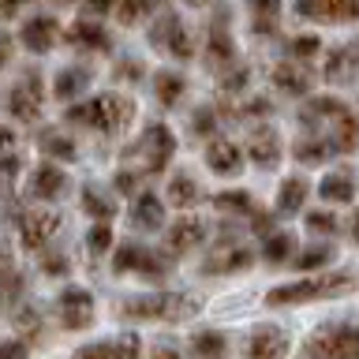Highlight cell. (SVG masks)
I'll return each instance as SVG.
<instances>
[{
	"mask_svg": "<svg viewBox=\"0 0 359 359\" xmlns=\"http://www.w3.org/2000/svg\"><path fill=\"white\" fill-rule=\"evenodd\" d=\"M359 288L355 269H337V273H311L288 285H277L266 292L269 307H288V303H311V299H330V296H348Z\"/></svg>",
	"mask_w": 359,
	"mask_h": 359,
	"instance_id": "obj_1",
	"label": "cell"
},
{
	"mask_svg": "<svg viewBox=\"0 0 359 359\" xmlns=\"http://www.w3.org/2000/svg\"><path fill=\"white\" fill-rule=\"evenodd\" d=\"M67 120L72 123H86V128H94L101 135H120L128 123L135 120V101L128 94H97L83 101V105H72L67 109Z\"/></svg>",
	"mask_w": 359,
	"mask_h": 359,
	"instance_id": "obj_2",
	"label": "cell"
},
{
	"mask_svg": "<svg viewBox=\"0 0 359 359\" xmlns=\"http://www.w3.org/2000/svg\"><path fill=\"white\" fill-rule=\"evenodd\" d=\"M202 311L195 292H157V296H131L120 303L123 318H154V322H184Z\"/></svg>",
	"mask_w": 359,
	"mask_h": 359,
	"instance_id": "obj_3",
	"label": "cell"
},
{
	"mask_svg": "<svg viewBox=\"0 0 359 359\" xmlns=\"http://www.w3.org/2000/svg\"><path fill=\"white\" fill-rule=\"evenodd\" d=\"M176 154V135L165 128V123H150L139 139H135L128 146V168H135V172L142 176H154V172H165V165L172 161Z\"/></svg>",
	"mask_w": 359,
	"mask_h": 359,
	"instance_id": "obj_4",
	"label": "cell"
},
{
	"mask_svg": "<svg viewBox=\"0 0 359 359\" xmlns=\"http://www.w3.org/2000/svg\"><path fill=\"white\" fill-rule=\"evenodd\" d=\"M299 359H359V322L322 325V330L303 344Z\"/></svg>",
	"mask_w": 359,
	"mask_h": 359,
	"instance_id": "obj_5",
	"label": "cell"
},
{
	"mask_svg": "<svg viewBox=\"0 0 359 359\" xmlns=\"http://www.w3.org/2000/svg\"><path fill=\"white\" fill-rule=\"evenodd\" d=\"M146 38H150L154 49H165L168 56H172V60H191V56H195V41H191V34H187V27H184V19H180L172 8L157 11Z\"/></svg>",
	"mask_w": 359,
	"mask_h": 359,
	"instance_id": "obj_6",
	"label": "cell"
},
{
	"mask_svg": "<svg viewBox=\"0 0 359 359\" xmlns=\"http://www.w3.org/2000/svg\"><path fill=\"white\" fill-rule=\"evenodd\" d=\"M112 269L116 273H139L146 280H161L168 273V262L165 255H157L142 243H120L116 255H112Z\"/></svg>",
	"mask_w": 359,
	"mask_h": 359,
	"instance_id": "obj_7",
	"label": "cell"
},
{
	"mask_svg": "<svg viewBox=\"0 0 359 359\" xmlns=\"http://www.w3.org/2000/svg\"><path fill=\"white\" fill-rule=\"evenodd\" d=\"M41 105H45L41 72H27L15 86H11V94H8V109H11V116H15V120L34 123V120H41Z\"/></svg>",
	"mask_w": 359,
	"mask_h": 359,
	"instance_id": "obj_8",
	"label": "cell"
},
{
	"mask_svg": "<svg viewBox=\"0 0 359 359\" xmlns=\"http://www.w3.org/2000/svg\"><path fill=\"white\" fill-rule=\"evenodd\" d=\"M64 217L56 210H27L19 217V236L27 251H41L45 243H53V236L60 232Z\"/></svg>",
	"mask_w": 359,
	"mask_h": 359,
	"instance_id": "obj_9",
	"label": "cell"
},
{
	"mask_svg": "<svg viewBox=\"0 0 359 359\" xmlns=\"http://www.w3.org/2000/svg\"><path fill=\"white\" fill-rule=\"evenodd\" d=\"M19 41L27 45L30 53H49L53 45L60 41V19L49 15V11H34V15L22 19Z\"/></svg>",
	"mask_w": 359,
	"mask_h": 359,
	"instance_id": "obj_10",
	"label": "cell"
},
{
	"mask_svg": "<svg viewBox=\"0 0 359 359\" xmlns=\"http://www.w3.org/2000/svg\"><path fill=\"white\" fill-rule=\"evenodd\" d=\"M292 337L280 325H258L247 337V359H288Z\"/></svg>",
	"mask_w": 359,
	"mask_h": 359,
	"instance_id": "obj_11",
	"label": "cell"
},
{
	"mask_svg": "<svg viewBox=\"0 0 359 359\" xmlns=\"http://www.w3.org/2000/svg\"><path fill=\"white\" fill-rule=\"evenodd\" d=\"M56 314L67 330H86L94 322V296L86 288H64L56 299Z\"/></svg>",
	"mask_w": 359,
	"mask_h": 359,
	"instance_id": "obj_12",
	"label": "cell"
},
{
	"mask_svg": "<svg viewBox=\"0 0 359 359\" xmlns=\"http://www.w3.org/2000/svg\"><path fill=\"white\" fill-rule=\"evenodd\" d=\"M296 15L314 22H355L359 0H303V4H296Z\"/></svg>",
	"mask_w": 359,
	"mask_h": 359,
	"instance_id": "obj_13",
	"label": "cell"
},
{
	"mask_svg": "<svg viewBox=\"0 0 359 359\" xmlns=\"http://www.w3.org/2000/svg\"><path fill=\"white\" fill-rule=\"evenodd\" d=\"M64 38L72 41L75 49H90V53H105V49H112V34L101 27L94 15H79L72 27H67Z\"/></svg>",
	"mask_w": 359,
	"mask_h": 359,
	"instance_id": "obj_14",
	"label": "cell"
},
{
	"mask_svg": "<svg viewBox=\"0 0 359 359\" xmlns=\"http://www.w3.org/2000/svg\"><path fill=\"white\" fill-rule=\"evenodd\" d=\"M206 165L210 172L217 176H236L243 168V150L236 139H224V135H217V139L206 142Z\"/></svg>",
	"mask_w": 359,
	"mask_h": 359,
	"instance_id": "obj_15",
	"label": "cell"
},
{
	"mask_svg": "<svg viewBox=\"0 0 359 359\" xmlns=\"http://www.w3.org/2000/svg\"><path fill=\"white\" fill-rule=\"evenodd\" d=\"M269 79H273V86L280 90V94H292V97L311 94V86H314V72L299 60H280Z\"/></svg>",
	"mask_w": 359,
	"mask_h": 359,
	"instance_id": "obj_16",
	"label": "cell"
},
{
	"mask_svg": "<svg viewBox=\"0 0 359 359\" xmlns=\"http://www.w3.org/2000/svg\"><path fill=\"white\" fill-rule=\"evenodd\" d=\"M251 262H255L251 247H243V243H221L217 251L202 262V269H206V273H240V269H247Z\"/></svg>",
	"mask_w": 359,
	"mask_h": 359,
	"instance_id": "obj_17",
	"label": "cell"
},
{
	"mask_svg": "<svg viewBox=\"0 0 359 359\" xmlns=\"http://www.w3.org/2000/svg\"><path fill=\"white\" fill-rule=\"evenodd\" d=\"M247 154H251V161L258 168H273L280 161V131L262 123V128L251 131V139H247Z\"/></svg>",
	"mask_w": 359,
	"mask_h": 359,
	"instance_id": "obj_18",
	"label": "cell"
},
{
	"mask_svg": "<svg viewBox=\"0 0 359 359\" xmlns=\"http://www.w3.org/2000/svg\"><path fill=\"white\" fill-rule=\"evenodd\" d=\"M90 79H94L90 64H67V67H60L56 79H53V97L56 101H75L79 94H86V90H90Z\"/></svg>",
	"mask_w": 359,
	"mask_h": 359,
	"instance_id": "obj_19",
	"label": "cell"
},
{
	"mask_svg": "<svg viewBox=\"0 0 359 359\" xmlns=\"http://www.w3.org/2000/svg\"><path fill=\"white\" fill-rule=\"evenodd\" d=\"M206 221L202 217H191V213H184L172 229H168V251H176V255H187V251H195V247L206 240Z\"/></svg>",
	"mask_w": 359,
	"mask_h": 359,
	"instance_id": "obj_20",
	"label": "cell"
},
{
	"mask_svg": "<svg viewBox=\"0 0 359 359\" xmlns=\"http://www.w3.org/2000/svg\"><path fill=\"white\" fill-rule=\"evenodd\" d=\"M355 75H359V45L348 41V45L330 49V56H325V79L330 83H348Z\"/></svg>",
	"mask_w": 359,
	"mask_h": 359,
	"instance_id": "obj_21",
	"label": "cell"
},
{
	"mask_svg": "<svg viewBox=\"0 0 359 359\" xmlns=\"http://www.w3.org/2000/svg\"><path fill=\"white\" fill-rule=\"evenodd\" d=\"M161 221H165L161 195H154V191H139L135 202H131V224H135V229H142V232H154V229H161Z\"/></svg>",
	"mask_w": 359,
	"mask_h": 359,
	"instance_id": "obj_22",
	"label": "cell"
},
{
	"mask_svg": "<svg viewBox=\"0 0 359 359\" xmlns=\"http://www.w3.org/2000/svg\"><path fill=\"white\" fill-rule=\"evenodd\" d=\"M27 191H30L34 198H60L64 191H67V176H64L56 165H38V168L30 172Z\"/></svg>",
	"mask_w": 359,
	"mask_h": 359,
	"instance_id": "obj_23",
	"label": "cell"
},
{
	"mask_svg": "<svg viewBox=\"0 0 359 359\" xmlns=\"http://www.w3.org/2000/svg\"><path fill=\"white\" fill-rule=\"evenodd\" d=\"M154 94H157V101H161L165 109H176L180 101H184V94H187V79L180 75V72H172V67H161V72H154Z\"/></svg>",
	"mask_w": 359,
	"mask_h": 359,
	"instance_id": "obj_24",
	"label": "cell"
},
{
	"mask_svg": "<svg viewBox=\"0 0 359 359\" xmlns=\"http://www.w3.org/2000/svg\"><path fill=\"white\" fill-rule=\"evenodd\" d=\"M206 64H213L217 72H232L236 67V41L224 30H210L206 34Z\"/></svg>",
	"mask_w": 359,
	"mask_h": 359,
	"instance_id": "obj_25",
	"label": "cell"
},
{
	"mask_svg": "<svg viewBox=\"0 0 359 359\" xmlns=\"http://www.w3.org/2000/svg\"><path fill=\"white\" fill-rule=\"evenodd\" d=\"M318 195L325 198V202H352L355 198V180H352V172L348 168H337V172H330L318 184Z\"/></svg>",
	"mask_w": 359,
	"mask_h": 359,
	"instance_id": "obj_26",
	"label": "cell"
},
{
	"mask_svg": "<svg viewBox=\"0 0 359 359\" xmlns=\"http://www.w3.org/2000/svg\"><path fill=\"white\" fill-rule=\"evenodd\" d=\"M333 139L330 135H303V139H296V161L303 165H318L325 161V157H333Z\"/></svg>",
	"mask_w": 359,
	"mask_h": 359,
	"instance_id": "obj_27",
	"label": "cell"
},
{
	"mask_svg": "<svg viewBox=\"0 0 359 359\" xmlns=\"http://www.w3.org/2000/svg\"><path fill=\"white\" fill-rule=\"evenodd\" d=\"M311 195V184L303 176H288L280 180V191H277V210L280 213H299V206L307 202Z\"/></svg>",
	"mask_w": 359,
	"mask_h": 359,
	"instance_id": "obj_28",
	"label": "cell"
},
{
	"mask_svg": "<svg viewBox=\"0 0 359 359\" xmlns=\"http://www.w3.org/2000/svg\"><path fill=\"white\" fill-rule=\"evenodd\" d=\"M38 146H41V154H49L56 157V161H75V142H72V135H64L60 128H45L38 135Z\"/></svg>",
	"mask_w": 359,
	"mask_h": 359,
	"instance_id": "obj_29",
	"label": "cell"
},
{
	"mask_svg": "<svg viewBox=\"0 0 359 359\" xmlns=\"http://www.w3.org/2000/svg\"><path fill=\"white\" fill-rule=\"evenodd\" d=\"M198 198H202V187L195 184L191 172H180V176L168 180V202H172L176 210H191Z\"/></svg>",
	"mask_w": 359,
	"mask_h": 359,
	"instance_id": "obj_30",
	"label": "cell"
},
{
	"mask_svg": "<svg viewBox=\"0 0 359 359\" xmlns=\"http://www.w3.org/2000/svg\"><path fill=\"white\" fill-rule=\"evenodd\" d=\"M191 352L198 359H229V337L217 330H202L191 337Z\"/></svg>",
	"mask_w": 359,
	"mask_h": 359,
	"instance_id": "obj_31",
	"label": "cell"
},
{
	"mask_svg": "<svg viewBox=\"0 0 359 359\" xmlns=\"http://www.w3.org/2000/svg\"><path fill=\"white\" fill-rule=\"evenodd\" d=\"M333 255H337L333 243H314V247H307V251L296 255V269L299 273H311V269H318V266H330Z\"/></svg>",
	"mask_w": 359,
	"mask_h": 359,
	"instance_id": "obj_32",
	"label": "cell"
},
{
	"mask_svg": "<svg viewBox=\"0 0 359 359\" xmlns=\"http://www.w3.org/2000/svg\"><path fill=\"white\" fill-rule=\"evenodd\" d=\"M83 210L90 213V217H97V224H109V217L116 213V210H112V202L101 195L94 184H86V187H83Z\"/></svg>",
	"mask_w": 359,
	"mask_h": 359,
	"instance_id": "obj_33",
	"label": "cell"
},
{
	"mask_svg": "<svg viewBox=\"0 0 359 359\" xmlns=\"http://www.w3.org/2000/svg\"><path fill=\"white\" fill-rule=\"evenodd\" d=\"M213 206L221 213H255V202L247 191H221V195H213Z\"/></svg>",
	"mask_w": 359,
	"mask_h": 359,
	"instance_id": "obj_34",
	"label": "cell"
},
{
	"mask_svg": "<svg viewBox=\"0 0 359 359\" xmlns=\"http://www.w3.org/2000/svg\"><path fill=\"white\" fill-rule=\"evenodd\" d=\"M224 112H229V116H240V120L266 116V112H269V101H266V97H240V101H224Z\"/></svg>",
	"mask_w": 359,
	"mask_h": 359,
	"instance_id": "obj_35",
	"label": "cell"
},
{
	"mask_svg": "<svg viewBox=\"0 0 359 359\" xmlns=\"http://www.w3.org/2000/svg\"><path fill=\"white\" fill-rule=\"evenodd\" d=\"M27 277L19 273V269H8L4 277H0V303H27Z\"/></svg>",
	"mask_w": 359,
	"mask_h": 359,
	"instance_id": "obj_36",
	"label": "cell"
},
{
	"mask_svg": "<svg viewBox=\"0 0 359 359\" xmlns=\"http://www.w3.org/2000/svg\"><path fill=\"white\" fill-rule=\"evenodd\" d=\"M292 255V236L288 232H273L266 240V247H262V258L266 262H285V258Z\"/></svg>",
	"mask_w": 359,
	"mask_h": 359,
	"instance_id": "obj_37",
	"label": "cell"
},
{
	"mask_svg": "<svg viewBox=\"0 0 359 359\" xmlns=\"http://www.w3.org/2000/svg\"><path fill=\"white\" fill-rule=\"evenodd\" d=\"M307 229L322 232V236H333V232H341V221H337V213H330V210H311L307 213Z\"/></svg>",
	"mask_w": 359,
	"mask_h": 359,
	"instance_id": "obj_38",
	"label": "cell"
},
{
	"mask_svg": "<svg viewBox=\"0 0 359 359\" xmlns=\"http://www.w3.org/2000/svg\"><path fill=\"white\" fill-rule=\"evenodd\" d=\"M112 15H116L120 22H139L150 15L154 19V4H142V0H128V4H116L112 8Z\"/></svg>",
	"mask_w": 359,
	"mask_h": 359,
	"instance_id": "obj_39",
	"label": "cell"
},
{
	"mask_svg": "<svg viewBox=\"0 0 359 359\" xmlns=\"http://www.w3.org/2000/svg\"><path fill=\"white\" fill-rule=\"evenodd\" d=\"M247 83H251V67H240V64H236L232 72L221 75V90H224V94H243Z\"/></svg>",
	"mask_w": 359,
	"mask_h": 359,
	"instance_id": "obj_40",
	"label": "cell"
},
{
	"mask_svg": "<svg viewBox=\"0 0 359 359\" xmlns=\"http://www.w3.org/2000/svg\"><path fill=\"white\" fill-rule=\"evenodd\" d=\"M112 247V229L109 224H94V229L86 232V251L90 255H105Z\"/></svg>",
	"mask_w": 359,
	"mask_h": 359,
	"instance_id": "obj_41",
	"label": "cell"
},
{
	"mask_svg": "<svg viewBox=\"0 0 359 359\" xmlns=\"http://www.w3.org/2000/svg\"><path fill=\"white\" fill-rule=\"evenodd\" d=\"M67 269H72V258H67L64 251H45V255H41V273L67 277Z\"/></svg>",
	"mask_w": 359,
	"mask_h": 359,
	"instance_id": "obj_42",
	"label": "cell"
},
{
	"mask_svg": "<svg viewBox=\"0 0 359 359\" xmlns=\"http://www.w3.org/2000/svg\"><path fill=\"white\" fill-rule=\"evenodd\" d=\"M15 325L27 337H38L41 333V314H38V307H30V303H22V307L15 311Z\"/></svg>",
	"mask_w": 359,
	"mask_h": 359,
	"instance_id": "obj_43",
	"label": "cell"
},
{
	"mask_svg": "<svg viewBox=\"0 0 359 359\" xmlns=\"http://www.w3.org/2000/svg\"><path fill=\"white\" fill-rule=\"evenodd\" d=\"M251 15H255V30H273L280 19V8L277 4H255Z\"/></svg>",
	"mask_w": 359,
	"mask_h": 359,
	"instance_id": "obj_44",
	"label": "cell"
},
{
	"mask_svg": "<svg viewBox=\"0 0 359 359\" xmlns=\"http://www.w3.org/2000/svg\"><path fill=\"white\" fill-rule=\"evenodd\" d=\"M318 49H322V41L314 38V34H303V38H292V41H288V53L299 56V64L307 60V56H314Z\"/></svg>",
	"mask_w": 359,
	"mask_h": 359,
	"instance_id": "obj_45",
	"label": "cell"
},
{
	"mask_svg": "<svg viewBox=\"0 0 359 359\" xmlns=\"http://www.w3.org/2000/svg\"><path fill=\"white\" fill-rule=\"evenodd\" d=\"M75 359H116V344H109V341L83 344V348L75 352Z\"/></svg>",
	"mask_w": 359,
	"mask_h": 359,
	"instance_id": "obj_46",
	"label": "cell"
},
{
	"mask_svg": "<svg viewBox=\"0 0 359 359\" xmlns=\"http://www.w3.org/2000/svg\"><path fill=\"white\" fill-rule=\"evenodd\" d=\"M116 359H142V341H139V337H135V333H120Z\"/></svg>",
	"mask_w": 359,
	"mask_h": 359,
	"instance_id": "obj_47",
	"label": "cell"
},
{
	"mask_svg": "<svg viewBox=\"0 0 359 359\" xmlns=\"http://www.w3.org/2000/svg\"><path fill=\"white\" fill-rule=\"evenodd\" d=\"M217 131V109H210V105H202L195 112V135H213ZM217 139V135H213Z\"/></svg>",
	"mask_w": 359,
	"mask_h": 359,
	"instance_id": "obj_48",
	"label": "cell"
},
{
	"mask_svg": "<svg viewBox=\"0 0 359 359\" xmlns=\"http://www.w3.org/2000/svg\"><path fill=\"white\" fill-rule=\"evenodd\" d=\"M139 180H142V172H135V168H116V176H112V187L123 191V195H131V191L139 187Z\"/></svg>",
	"mask_w": 359,
	"mask_h": 359,
	"instance_id": "obj_49",
	"label": "cell"
},
{
	"mask_svg": "<svg viewBox=\"0 0 359 359\" xmlns=\"http://www.w3.org/2000/svg\"><path fill=\"white\" fill-rule=\"evenodd\" d=\"M112 75H116V79H142L146 72H142V60H135V56H123V60L112 67Z\"/></svg>",
	"mask_w": 359,
	"mask_h": 359,
	"instance_id": "obj_50",
	"label": "cell"
},
{
	"mask_svg": "<svg viewBox=\"0 0 359 359\" xmlns=\"http://www.w3.org/2000/svg\"><path fill=\"white\" fill-rule=\"evenodd\" d=\"M30 344L27 341H0V359H27Z\"/></svg>",
	"mask_w": 359,
	"mask_h": 359,
	"instance_id": "obj_51",
	"label": "cell"
},
{
	"mask_svg": "<svg viewBox=\"0 0 359 359\" xmlns=\"http://www.w3.org/2000/svg\"><path fill=\"white\" fill-rule=\"evenodd\" d=\"M11 53H15V41H11V34L0 30V67L11 64Z\"/></svg>",
	"mask_w": 359,
	"mask_h": 359,
	"instance_id": "obj_52",
	"label": "cell"
},
{
	"mask_svg": "<svg viewBox=\"0 0 359 359\" xmlns=\"http://www.w3.org/2000/svg\"><path fill=\"white\" fill-rule=\"evenodd\" d=\"M11 146H15V135L8 128H0V154H11Z\"/></svg>",
	"mask_w": 359,
	"mask_h": 359,
	"instance_id": "obj_53",
	"label": "cell"
},
{
	"mask_svg": "<svg viewBox=\"0 0 359 359\" xmlns=\"http://www.w3.org/2000/svg\"><path fill=\"white\" fill-rule=\"evenodd\" d=\"M8 269H11V251H8V243L0 240V277H4Z\"/></svg>",
	"mask_w": 359,
	"mask_h": 359,
	"instance_id": "obj_54",
	"label": "cell"
},
{
	"mask_svg": "<svg viewBox=\"0 0 359 359\" xmlns=\"http://www.w3.org/2000/svg\"><path fill=\"white\" fill-rule=\"evenodd\" d=\"M11 15H19V4L15 0H4V4H0V19H11Z\"/></svg>",
	"mask_w": 359,
	"mask_h": 359,
	"instance_id": "obj_55",
	"label": "cell"
},
{
	"mask_svg": "<svg viewBox=\"0 0 359 359\" xmlns=\"http://www.w3.org/2000/svg\"><path fill=\"white\" fill-rule=\"evenodd\" d=\"M150 359H184V355H180L176 348H157V352H154Z\"/></svg>",
	"mask_w": 359,
	"mask_h": 359,
	"instance_id": "obj_56",
	"label": "cell"
},
{
	"mask_svg": "<svg viewBox=\"0 0 359 359\" xmlns=\"http://www.w3.org/2000/svg\"><path fill=\"white\" fill-rule=\"evenodd\" d=\"M352 236H355V243H359V210H355V217H352Z\"/></svg>",
	"mask_w": 359,
	"mask_h": 359,
	"instance_id": "obj_57",
	"label": "cell"
}]
</instances>
